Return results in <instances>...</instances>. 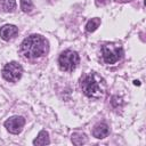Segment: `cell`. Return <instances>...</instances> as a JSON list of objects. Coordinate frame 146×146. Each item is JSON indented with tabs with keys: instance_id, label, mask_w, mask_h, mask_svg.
I'll use <instances>...</instances> for the list:
<instances>
[{
	"instance_id": "30bf717a",
	"label": "cell",
	"mask_w": 146,
	"mask_h": 146,
	"mask_svg": "<svg viewBox=\"0 0 146 146\" xmlns=\"http://www.w3.org/2000/svg\"><path fill=\"white\" fill-rule=\"evenodd\" d=\"M16 8V2L15 0H0V10L5 13L14 11Z\"/></svg>"
},
{
	"instance_id": "9c48e42d",
	"label": "cell",
	"mask_w": 146,
	"mask_h": 146,
	"mask_svg": "<svg viewBox=\"0 0 146 146\" xmlns=\"http://www.w3.org/2000/svg\"><path fill=\"white\" fill-rule=\"evenodd\" d=\"M50 140H49V135L47 131L42 130L39 132L38 137L33 140V145H38V146H41V145H46V144H49Z\"/></svg>"
},
{
	"instance_id": "7c38bea8",
	"label": "cell",
	"mask_w": 146,
	"mask_h": 146,
	"mask_svg": "<svg viewBox=\"0 0 146 146\" xmlns=\"http://www.w3.org/2000/svg\"><path fill=\"white\" fill-rule=\"evenodd\" d=\"M72 141L75 144V145H82L87 141V138L83 133H74L72 136Z\"/></svg>"
},
{
	"instance_id": "ba28073f",
	"label": "cell",
	"mask_w": 146,
	"mask_h": 146,
	"mask_svg": "<svg viewBox=\"0 0 146 146\" xmlns=\"http://www.w3.org/2000/svg\"><path fill=\"white\" fill-rule=\"evenodd\" d=\"M108 131H110L108 130V125L106 123H97L94 127L92 135H94V137H96L98 139H103V138L107 137Z\"/></svg>"
},
{
	"instance_id": "8fae6325",
	"label": "cell",
	"mask_w": 146,
	"mask_h": 146,
	"mask_svg": "<svg viewBox=\"0 0 146 146\" xmlns=\"http://www.w3.org/2000/svg\"><path fill=\"white\" fill-rule=\"evenodd\" d=\"M100 24V19L99 18H91L90 21H88L87 25H86V30L88 32H94L97 30V27Z\"/></svg>"
},
{
	"instance_id": "277c9868",
	"label": "cell",
	"mask_w": 146,
	"mask_h": 146,
	"mask_svg": "<svg viewBox=\"0 0 146 146\" xmlns=\"http://www.w3.org/2000/svg\"><path fill=\"white\" fill-rule=\"evenodd\" d=\"M79 62H80V58H79L78 52L70 50V49L64 50L58 57V65L60 70L66 71V72H71L75 70Z\"/></svg>"
},
{
	"instance_id": "5b68a950",
	"label": "cell",
	"mask_w": 146,
	"mask_h": 146,
	"mask_svg": "<svg viewBox=\"0 0 146 146\" xmlns=\"http://www.w3.org/2000/svg\"><path fill=\"white\" fill-rule=\"evenodd\" d=\"M23 74V68L22 66L16 63V62H10L6 64L2 68V76L5 80L9 82H16L21 79Z\"/></svg>"
},
{
	"instance_id": "4fadbf2b",
	"label": "cell",
	"mask_w": 146,
	"mask_h": 146,
	"mask_svg": "<svg viewBox=\"0 0 146 146\" xmlns=\"http://www.w3.org/2000/svg\"><path fill=\"white\" fill-rule=\"evenodd\" d=\"M21 8L25 13H31L33 9V3L31 0H21Z\"/></svg>"
},
{
	"instance_id": "3957f363",
	"label": "cell",
	"mask_w": 146,
	"mask_h": 146,
	"mask_svg": "<svg viewBox=\"0 0 146 146\" xmlns=\"http://www.w3.org/2000/svg\"><path fill=\"white\" fill-rule=\"evenodd\" d=\"M102 57L106 64H115L123 57V49L116 43L104 44L102 48Z\"/></svg>"
},
{
	"instance_id": "6da1fadb",
	"label": "cell",
	"mask_w": 146,
	"mask_h": 146,
	"mask_svg": "<svg viewBox=\"0 0 146 146\" xmlns=\"http://www.w3.org/2000/svg\"><path fill=\"white\" fill-rule=\"evenodd\" d=\"M21 51L25 58L36 59L46 55V52L48 51V42L43 36L32 34L24 39L21 44Z\"/></svg>"
},
{
	"instance_id": "8992f818",
	"label": "cell",
	"mask_w": 146,
	"mask_h": 146,
	"mask_svg": "<svg viewBox=\"0 0 146 146\" xmlns=\"http://www.w3.org/2000/svg\"><path fill=\"white\" fill-rule=\"evenodd\" d=\"M24 124H25L24 117L18 116V115L11 116V117H9V119L5 122L6 129H7L10 133H15V135H17V133H19V132L22 131Z\"/></svg>"
},
{
	"instance_id": "52a82bcc",
	"label": "cell",
	"mask_w": 146,
	"mask_h": 146,
	"mask_svg": "<svg viewBox=\"0 0 146 146\" xmlns=\"http://www.w3.org/2000/svg\"><path fill=\"white\" fill-rule=\"evenodd\" d=\"M18 33V29L15 26V25H11V24H7V25H3L1 29H0V36L2 40L5 41H9V40H13Z\"/></svg>"
},
{
	"instance_id": "7a4b0ae2",
	"label": "cell",
	"mask_w": 146,
	"mask_h": 146,
	"mask_svg": "<svg viewBox=\"0 0 146 146\" xmlns=\"http://www.w3.org/2000/svg\"><path fill=\"white\" fill-rule=\"evenodd\" d=\"M81 89L83 94L89 98H100L105 94V82L104 79L96 73L86 74L80 81Z\"/></svg>"
},
{
	"instance_id": "5bb4252c",
	"label": "cell",
	"mask_w": 146,
	"mask_h": 146,
	"mask_svg": "<svg viewBox=\"0 0 146 146\" xmlns=\"http://www.w3.org/2000/svg\"><path fill=\"white\" fill-rule=\"evenodd\" d=\"M99 2L103 5V3H105V2H106V0H97V3H99Z\"/></svg>"
}]
</instances>
